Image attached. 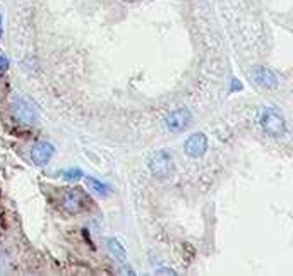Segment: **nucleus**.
Here are the masks:
<instances>
[{"label":"nucleus","mask_w":293,"mask_h":276,"mask_svg":"<svg viewBox=\"0 0 293 276\" xmlns=\"http://www.w3.org/2000/svg\"><path fill=\"white\" fill-rule=\"evenodd\" d=\"M192 122V113L189 108H175L165 117V127L170 132L177 134V132L185 131Z\"/></svg>","instance_id":"obj_4"},{"label":"nucleus","mask_w":293,"mask_h":276,"mask_svg":"<svg viewBox=\"0 0 293 276\" xmlns=\"http://www.w3.org/2000/svg\"><path fill=\"white\" fill-rule=\"evenodd\" d=\"M7 67H9V59L5 55H0V72L7 70Z\"/></svg>","instance_id":"obj_12"},{"label":"nucleus","mask_w":293,"mask_h":276,"mask_svg":"<svg viewBox=\"0 0 293 276\" xmlns=\"http://www.w3.org/2000/svg\"><path fill=\"white\" fill-rule=\"evenodd\" d=\"M62 204L69 213H82L86 209V197L79 189H67L62 194Z\"/></svg>","instance_id":"obj_5"},{"label":"nucleus","mask_w":293,"mask_h":276,"mask_svg":"<svg viewBox=\"0 0 293 276\" xmlns=\"http://www.w3.org/2000/svg\"><path fill=\"white\" fill-rule=\"evenodd\" d=\"M260 129L266 132V136L273 139H281L287 132V120L276 108H264L260 113Z\"/></svg>","instance_id":"obj_1"},{"label":"nucleus","mask_w":293,"mask_h":276,"mask_svg":"<svg viewBox=\"0 0 293 276\" xmlns=\"http://www.w3.org/2000/svg\"><path fill=\"white\" fill-rule=\"evenodd\" d=\"M10 112L14 118L24 125H35L38 120V110L36 105L26 96H16L10 103Z\"/></svg>","instance_id":"obj_2"},{"label":"nucleus","mask_w":293,"mask_h":276,"mask_svg":"<svg viewBox=\"0 0 293 276\" xmlns=\"http://www.w3.org/2000/svg\"><path fill=\"white\" fill-rule=\"evenodd\" d=\"M107 245H108V252H110V256L113 257L117 263H120V264L127 263V250H125V247L122 245L117 239H108Z\"/></svg>","instance_id":"obj_9"},{"label":"nucleus","mask_w":293,"mask_h":276,"mask_svg":"<svg viewBox=\"0 0 293 276\" xmlns=\"http://www.w3.org/2000/svg\"><path fill=\"white\" fill-rule=\"evenodd\" d=\"M2 23H3V17H2V12H0V38H2V34H3V30H2Z\"/></svg>","instance_id":"obj_14"},{"label":"nucleus","mask_w":293,"mask_h":276,"mask_svg":"<svg viewBox=\"0 0 293 276\" xmlns=\"http://www.w3.org/2000/svg\"><path fill=\"white\" fill-rule=\"evenodd\" d=\"M65 180H77V178L82 177V170L81 168H71V170L62 172Z\"/></svg>","instance_id":"obj_11"},{"label":"nucleus","mask_w":293,"mask_h":276,"mask_svg":"<svg viewBox=\"0 0 293 276\" xmlns=\"http://www.w3.org/2000/svg\"><path fill=\"white\" fill-rule=\"evenodd\" d=\"M149 170L153 173V177L160 178V180L172 177L173 172H175V161H173L172 153L166 151V149L154 153L149 160Z\"/></svg>","instance_id":"obj_3"},{"label":"nucleus","mask_w":293,"mask_h":276,"mask_svg":"<svg viewBox=\"0 0 293 276\" xmlns=\"http://www.w3.org/2000/svg\"><path fill=\"white\" fill-rule=\"evenodd\" d=\"M53 155H55V146L48 141L36 142L31 148V160H33V163L38 165V167H45V165L52 160Z\"/></svg>","instance_id":"obj_7"},{"label":"nucleus","mask_w":293,"mask_h":276,"mask_svg":"<svg viewBox=\"0 0 293 276\" xmlns=\"http://www.w3.org/2000/svg\"><path fill=\"white\" fill-rule=\"evenodd\" d=\"M156 275H175V271L170 268H163V270H156Z\"/></svg>","instance_id":"obj_13"},{"label":"nucleus","mask_w":293,"mask_h":276,"mask_svg":"<svg viewBox=\"0 0 293 276\" xmlns=\"http://www.w3.org/2000/svg\"><path fill=\"white\" fill-rule=\"evenodd\" d=\"M183 151L189 158H201L208 151V138L202 132H195L183 144Z\"/></svg>","instance_id":"obj_6"},{"label":"nucleus","mask_w":293,"mask_h":276,"mask_svg":"<svg viewBox=\"0 0 293 276\" xmlns=\"http://www.w3.org/2000/svg\"><path fill=\"white\" fill-rule=\"evenodd\" d=\"M252 79L260 86V88H276L278 86V76L267 67H254L252 69Z\"/></svg>","instance_id":"obj_8"},{"label":"nucleus","mask_w":293,"mask_h":276,"mask_svg":"<svg viewBox=\"0 0 293 276\" xmlns=\"http://www.w3.org/2000/svg\"><path fill=\"white\" fill-rule=\"evenodd\" d=\"M86 184H88V187L91 189L93 192H96V194H100V196H103V197H107L108 194H110V191H111V189L108 187L107 184H103V182L98 180V178H95V177H88V178H86Z\"/></svg>","instance_id":"obj_10"}]
</instances>
